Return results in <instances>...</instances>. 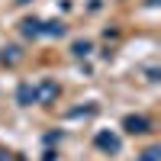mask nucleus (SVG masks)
<instances>
[{
  "label": "nucleus",
  "instance_id": "nucleus-2",
  "mask_svg": "<svg viewBox=\"0 0 161 161\" xmlns=\"http://www.w3.org/2000/svg\"><path fill=\"white\" fill-rule=\"evenodd\" d=\"M100 145H106V148H119V142L110 139V136H100Z\"/></svg>",
  "mask_w": 161,
  "mask_h": 161
},
{
  "label": "nucleus",
  "instance_id": "nucleus-1",
  "mask_svg": "<svg viewBox=\"0 0 161 161\" xmlns=\"http://www.w3.org/2000/svg\"><path fill=\"white\" fill-rule=\"evenodd\" d=\"M126 126H129V132H145V119L129 116V119H126Z\"/></svg>",
  "mask_w": 161,
  "mask_h": 161
}]
</instances>
